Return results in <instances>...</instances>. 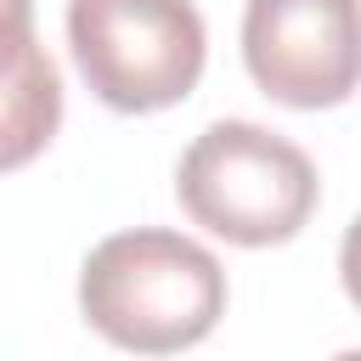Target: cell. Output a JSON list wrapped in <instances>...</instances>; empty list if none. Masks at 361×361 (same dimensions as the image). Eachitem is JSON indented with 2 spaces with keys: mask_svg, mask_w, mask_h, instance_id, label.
<instances>
[{
  "mask_svg": "<svg viewBox=\"0 0 361 361\" xmlns=\"http://www.w3.org/2000/svg\"><path fill=\"white\" fill-rule=\"evenodd\" d=\"M79 310L107 344L169 355L214 333L226 316V271L203 243L180 231H113L79 271Z\"/></svg>",
  "mask_w": 361,
  "mask_h": 361,
  "instance_id": "1",
  "label": "cell"
},
{
  "mask_svg": "<svg viewBox=\"0 0 361 361\" xmlns=\"http://www.w3.org/2000/svg\"><path fill=\"white\" fill-rule=\"evenodd\" d=\"M34 39V0H0V62Z\"/></svg>",
  "mask_w": 361,
  "mask_h": 361,
  "instance_id": "6",
  "label": "cell"
},
{
  "mask_svg": "<svg viewBox=\"0 0 361 361\" xmlns=\"http://www.w3.org/2000/svg\"><path fill=\"white\" fill-rule=\"evenodd\" d=\"M243 62L282 107L350 102L361 90V0H248Z\"/></svg>",
  "mask_w": 361,
  "mask_h": 361,
  "instance_id": "4",
  "label": "cell"
},
{
  "mask_svg": "<svg viewBox=\"0 0 361 361\" xmlns=\"http://www.w3.org/2000/svg\"><path fill=\"white\" fill-rule=\"evenodd\" d=\"M56 124H62V79L45 45L28 39L11 62H0V175L39 158Z\"/></svg>",
  "mask_w": 361,
  "mask_h": 361,
  "instance_id": "5",
  "label": "cell"
},
{
  "mask_svg": "<svg viewBox=\"0 0 361 361\" xmlns=\"http://www.w3.org/2000/svg\"><path fill=\"white\" fill-rule=\"evenodd\" d=\"M68 51L113 113H164L203 79V17L192 0H68Z\"/></svg>",
  "mask_w": 361,
  "mask_h": 361,
  "instance_id": "3",
  "label": "cell"
},
{
  "mask_svg": "<svg viewBox=\"0 0 361 361\" xmlns=\"http://www.w3.org/2000/svg\"><path fill=\"white\" fill-rule=\"evenodd\" d=\"M338 282H344L350 305L361 310V214L350 220V231H344V243H338Z\"/></svg>",
  "mask_w": 361,
  "mask_h": 361,
  "instance_id": "7",
  "label": "cell"
},
{
  "mask_svg": "<svg viewBox=\"0 0 361 361\" xmlns=\"http://www.w3.org/2000/svg\"><path fill=\"white\" fill-rule=\"evenodd\" d=\"M175 197L203 231L237 248H271L305 231L322 180L288 135L248 118H220L180 152Z\"/></svg>",
  "mask_w": 361,
  "mask_h": 361,
  "instance_id": "2",
  "label": "cell"
}]
</instances>
